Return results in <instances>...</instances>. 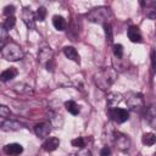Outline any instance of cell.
Segmentation results:
<instances>
[{
    "instance_id": "6da1fadb",
    "label": "cell",
    "mask_w": 156,
    "mask_h": 156,
    "mask_svg": "<svg viewBox=\"0 0 156 156\" xmlns=\"http://www.w3.org/2000/svg\"><path fill=\"white\" fill-rule=\"evenodd\" d=\"M117 78V72L113 67H104L94 74V82L101 90H107Z\"/></svg>"
},
{
    "instance_id": "7a4b0ae2",
    "label": "cell",
    "mask_w": 156,
    "mask_h": 156,
    "mask_svg": "<svg viewBox=\"0 0 156 156\" xmlns=\"http://www.w3.org/2000/svg\"><path fill=\"white\" fill-rule=\"evenodd\" d=\"M112 16V12L108 7L106 6H99V7H95L93 9L88 15H87V18L90 21V22H94V23H108V20L111 18Z\"/></svg>"
},
{
    "instance_id": "3957f363",
    "label": "cell",
    "mask_w": 156,
    "mask_h": 156,
    "mask_svg": "<svg viewBox=\"0 0 156 156\" xmlns=\"http://www.w3.org/2000/svg\"><path fill=\"white\" fill-rule=\"evenodd\" d=\"M1 54H2V57L7 61H20L23 58V51L21 49V46L15 43V41H10L7 44L4 45L2 50H1Z\"/></svg>"
},
{
    "instance_id": "277c9868",
    "label": "cell",
    "mask_w": 156,
    "mask_h": 156,
    "mask_svg": "<svg viewBox=\"0 0 156 156\" xmlns=\"http://www.w3.org/2000/svg\"><path fill=\"white\" fill-rule=\"evenodd\" d=\"M52 50L50 49V46L45 45V46H41L39 49V52H38V61L44 65L46 67L48 71H54V63H52Z\"/></svg>"
},
{
    "instance_id": "5b68a950",
    "label": "cell",
    "mask_w": 156,
    "mask_h": 156,
    "mask_svg": "<svg viewBox=\"0 0 156 156\" xmlns=\"http://www.w3.org/2000/svg\"><path fill=\"white\" fill-rule=\"evenodd\" d=\"M126 102L132 111L136 112V111H141L144 108V99H143V95L139 93L129 91L126 95Z\"/></svg>"
},
{
    "instance_id": "8992f818",
    "label": "cell",
    "mask_w": 156,
    "mask_h": 156,
    "mask_svg": "<svg viewBox=\"0 0 156 156\" xmlns=\"http://www.w3.org/2000/svg\"><path fill=\"white\" fill-rule=\"evenodd\" d=\"M108 116L116 123H123V122L128 121V118H129L128 111L126 108H122V107H110L108 108Z\"/></svg>"
},
{
    "instance_id": "52a82bcc",
    "label": "cell",
    "mask_w": 156,
    "mask_h": 156,
    "mask_svg": "<svg viewBox=\"0 0 156 156\" xmlns=\"http://www.w3.org/2000/svg\"><path fill=\"white\" fill-rule=\"evenodd\" d=\"M22 20L24 22V24L27 26V28L33 29L34 24H35V15L34 12L29 9V7H24L22 11Z\"/></svg>"
},
{
    "instance_id": "ba28073f",
    "label": "cell",
    "mask_w": 156,
    "mask_h": 156,
    "mask_svg": "<svg viewBox=\"0 0 156 156\" xmlns=\"http://www.w3.org/2000/svg\"><path fill=\"white\" fill-rule=\"evenodd\" d=\"M50 132H51V126H50V123L43 122V123H38V124L34 126V133H35V135H37L38 138H40V139L46 138V136L50 134Z\"/></svg>"
},
{
    "instance_id": "9c48e42d",
    "label": "cell",
    "mask_w": 156,
    "mask_h": 156,
    "mask_svg": "<svg viewBox=\"0 0 156 156\" xmlns=\"http://www.w3.org/2000/svg\"><path fill=\"white\" fill-rule=\"evenodd\" d=\"M22 128H23V126L20 122L13 121V119H9V118H6L0 124V129L1 130H5V132H16V130H20Z\"/></svg>"
},
{
    "instance_id": "30bf717a",
    "label": "cell",
    "mask_w": 156,
    "mask_h": 156,
    "mask_svg": "<svg viewBox=\"0 0 156 156\" xmlns=\"http://www.w3.org/2000/svg\"><path fill=\"white\" fill-rule=\"evenodd\" d=\"M115 143L117 145V147L122 151H126L129 149L130 146V139L126 135V134H122V133H116V136H115Z\"/></svg>"
},
{
    "instance_id": "8fae6325",
    "label": "cell",
    "mask_w": 156,
    "mask_h": 156,
    "mask_svg": "<svg viewBox=\"0 0 156 156\" xmlns=\"http://www.w3.org/2000/svg\"><path fill=\"white\" fill-rule=\"evenodd\" d=\"M4 152L9 156H18L23 152V146L17 143H11L4 146Z\"/></svg>"
},
{
    "instance_id": "7c38bea8",
    "label": "cell",
    "mask_w": 156,
    "mask_h": 156,
    "mask_svg": "<svg viewBox=\"0 0 156 156\" xmlns=\"http://www.w3.org/2000/svg\"><path fill=\"white\" fill-rule=\"evenodd\" d=\"M127 34H128V38L132 43H141L143 41V35H141V33L136 26H130L128 28Z\"/></svg>"
},
{
    "instance_id": "4fadbf2b",
    "label": "cell",
    "mask_w": 156,
    "mask_h": 156,
    "mask_svg": "<svg viewBox=\"0 0 156 156\" xmlns=\"http://www.w3.org/2000/svg\"><path fill=\"white\" fill-rule=\"evenodd\" d=\"M58 145H60L58 138L52 136V138H49V139H46V140L44 141L43 149H44L45 151H48V152H51V151H55V150L58 147Z\"/></svg>"
},
{
    "instance_id": "5bb4252c",
    "label": "cell",
    "mask_w": 156,
    "mask_h": 156,
    "mask_svg": "<svg viewBox=\"0 0 156 156\" xmlns=\"http://www.w3.org/2000/svg\"><path fill=\"white\" fill-rule=\"evenodd\" d=\"M18 71L15 68V67H9L6 69H4L1 73H0V80L1 82H9L11 80L12 78H15L17 76Z\"/></svg>"
},
{
    "instance_id": "9a60e30c",
    "label": "cell",
    "mask_w": 156,
    "mask_h": 156,
    "mask_svg": "<svg viewBox=\"0 0 156 156\" xmlns=\"http://www.w3.org/2000/svg\"><path fill=\"white\" fill-rule=\"evenodd\" d=\"M63 54L67 58H69L74 62H79V54L73 46H65L63 48Z\"/></svg>"
},
{
    "instance_id": "2e32d148",
    "label": "cell",
    "mask_w": 156,
    "mask_h": 156,
    "mask_svg": "<svg viewBox=\"0 0 156 156\" xmlns=\"http://www.w3.org/2000/svg\"><path fill=\"white\" fill-rule=\"evenodd\" d=\"M123 96L119 93H110L107 95V104L110 107H117V105L122 101Z\"/></svg>"
},
{
    "instance_id": "e0dca14e",
    "label": "cell",
    "mask_w": 156,
    "mask_h": 156,
    "mask_svg": "<svg viewBox=\"0 0 156 156\" xmlns=\"http://www.w3.org/2000/svg\"><path fill=\"white\" fill-rule=\"evenodd\" d=\"M146 121L147 123L152 127V128H156V111H155V106L151 105L149 107V110L146 111Z\"/></svg>"
},
{
    "instance_id": "ac0fdd59",
    "label": "cell",
    "mask_w": 156,
    "mask_h": 156,
    "mask_svg": "<svg viewBox=\"0 0 156 156\" xmlns=\"http://www.w3.org/2000/svg\"><path fill=\"white\" fill-rule=\"evenodd\" d=\"M52 24L57 30H65L66 29V20L62 16L55 15L52 17Z\"/></svg>"
},
{
    "instance_id": "d6986e66",
    "label": "cell",
    "mask_w": 156,
    "mask_h": 156,
    "mask_svg": "<svg viewBox=\"0 0 156 156\" xmlns=\"http://www.w3.org/2000/svg\"><path fill=\"white\" fill-rule=\"evenodd\" d=\"M65 107H66V110H67L71 115H73V116H76V115H78V113L80 112L79 106H78L77 102L73 101V100H68V101H66V102H65Z\"/></svg>"
},
{
    "instance_id": "ffe728a7",
    "label": "cell",
    "mask_w": 156,
    "mask_h": 156,
    "mask_svg": "<svg viewBox=\"0 0 156 156\" xmlns=\"http://www.w3.org/2000/svg\"><path fill=\"white\" fill-rule=\"evenodd\" d=\"M13 89L18 93V94H32L33 93V90H32V88L28 85V84H24V83H17V84H15L13 85Z\"/></svg>"
},
{
    "instance_id": "44dd1931",
    "label": "cell",
    "mask_w": 156,
    "mask_h": 156,
    "mask_svg": "<svg viewBox=\"0 0 156 156\" xmlns=\"http://www.w3.org/2000/svg\"><path fill=\"white\" fill-rule=\"evenodd\" d=\"M155 141H156V136L154 133H145L141 138V143L146 146H152L155 144Z\"/></svg>"
},
{
    "instance_id": "7402d4cb",
    "label": "cell",
    "mask_w": 156,
    "mask_h": 156,
    "mask_svg": "<svg viewBox=\"0 0 156 156\" xmlns=\"http://www.w3.org/2000/svg\"><path fill=\"white\" fill-rule=\"evenodd\" d=\"M34 15H35V21H39V22L44 21V20H45V16H46V10H45V7L40 6V7L37 10V12H35Z\"/></svg>"
},
{
    "instance_id": "603a6c76",
    "label": "cell",
    "mask_w": 156,
    "mask_h": 156,
    "mask_svg": "<svg viewBox=\"0 0 156 156\" xmlns=\"http://www.w3.org/2000/svg\"><path fill=\"white\" fill-rule=\"evenodd\" d=\"M15 23H16L15 17H13V16H10V17H6V20L4 21L2 27H4L5 30H9V29H11V28L15 26Z\"/></svg>"
},
{
    "instance_id": "cb8c5ba5",
    "label": "cell",
    "mask_w": 156,
    "mask_h": 156,
    "mask_svg": "<svg viewBox=\"0 0 156 156\" xmlns=\"http://www.w3.org/2000/svg\"><path fill=\"white\" fill-rule=\"evenodd\" d=\"M104 29H105V37H106V40H107L108 43H111L112 39H113L111 24H110V23H105V24H104Z\"/></svg>"
},
{
    "instance_id": "d4e9b609",
    "label": "cell",
    "mask_w": 156,
    "mask_h": 156,
    "mask_svg": "<svg viewBox=\"0 0 156 156\" xmlns=\"http://www.w3.org/2000/svg\"><path fill=\"white\" fill-rule=\"evenodd\" d=\"M113 55L117 58H122L123 57V46L121 44H115L113 45Z\"/></svg>"
},
{
    "instance_id": "484cf974",
    "label": "cell",
    "mask_w": 156,
    "mask_h": 156,
    "mask_svg": "<svg viewBox=\"0 0 156 156\" xmlns=\"http://www.w3.org/2000/svg\"><path fill=\"white\" fill-rule=\"evenodd\" d=\"M11 116V111L6 105H1L0 104V117L1 118H9Z\"/></svg>"
},
{
    "instance_id": "4316f807",
    "label": "cell",
    "mask_w": 156,
    "mask_h": 156,
    "mask_svg": "<svg viewBox=\"0 0 156 156\" xmlns=\"http://www.w3.org/2000/svg\"><path fill=\"white\" fill-rule=\"evenodd\" d=\"M71 143H72V145H73V146H76V147H79V149L85 147V141H84V139H83L82 136H78V138L73 139Z\"/></svg>"
},
{
    "instance_id": "83f0119b",
    "label": "cell",
    "mask_w": 156,
    "mask_h": 156,
    "mask_svg": "<svg viewBox=\"0 0 156 156\" xmlns=\"http://www.w3.org/2000/svg\"><path fill=\"white\" fill-rule=\"evenodd\" d=\"M13 12H15V6L12 5H9L4 9V13L6 17H10V16H13Z\"/></svg>"
},
{
    "instance_id": "f1b7e54d",
    "label": "cell",
    "mask_w": 156,
    "mask_h": 156,
    "mask_svg": "<svg viewBox=\"0 0 156 156\" xmlns=\"http://www.w3.org/2000/svg\"><path fill=\"white\" fill-rule=\"evenodd\" d=\"M76 156H91V152H90V150L83 147V149H80V150L77 152Z\"/></svg>"
},
{
    "instance_id": "f546056e",
    "label": "cell",
    "mask_w": 156,
    "mask_h": 156,
    "mask_svg": "<svg viewBox=\"0 0 156 156\" xmlns=\"http://www.w3.org/2000/svg\"><path fill=\"white\" fill-rule=\"evenodd\" d=\"M146 16L150 18V20H155V17H156V10L152 7V9H149L147 11H146Z\"/></svg>"
},
{
    "instance_id": "4dcf8cb0",
    "label": "cell",
    "mask_w": 156,
    "mask_h": 156,
    "mask_svg": "<svg viewBox=\"0 0 156 156\" xmlns=\"http://www.w3.org/2000/svg\"><path fill=\"white\" fill-rule=\"evenodd\" d=\"M100 156H111V150L108 146H104L100 151Z\"/></svg>"
},
{
    "instance_id": "1f68e13d",
    "label": "cell",
    "mask_w": 156,
    "mask_h": 156,
    "mask_svg": "<svg viewBox=\"0 0 156 156\" xmlns=\"http://www.w3.org/2000/svg\"><path fill=\"white\" fill-rule=\"evenodd\" d=\"M4 45H5V44H4V41H2V40H0V51L2 50V48H4Z\"/></svg>"
}]
</instances>
